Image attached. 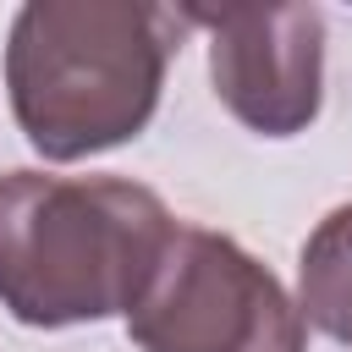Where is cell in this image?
Returning a JSON list of instances; mask_svg holds the SVG:
<instances>
[{"instance_id":"obj_2","label":"cell","mask_w":352,"mask_h":352,"mask_svg":"<svg viewBox=\"0 0 352 352\" xmlns=\"http://www.w3.org/2000/svg\"><path fill=\"white\" fill-rule=\"evenodd\" d=\"M182 16L132 0H33L6 33V94L22 138L55 160L132 143L165 88Z\"/></svg>"},{"instance_id":"obj_5","label":"cell","mask_w":352,"mask_h":352,"mask_svg":"<svg viewBox=\"0 0 352 352\" xmlns=\"http://www.w3.org/2000/svg\"><path fill=\"white\" fill-rule=\"evenodd\" d=\"M297 314L319 336L352 346V204H336L302 242Z\"/></svg>"},{"instance_id":"obj_4","label":"cell","mask_w":352,"mask_h":352,"mask_svg":"<svg viewBox=\"0 0 352 352\" xmlns=\"http://www.w3.org/2000/svg\"><path fill=\"white\" fill-rule=\"evenodd\" d=\"M182 22L209 33V82L258 138H297L324 104L319 6H187Z\"/></svg>"},{"instance_id":"obj_1","label":"cell","mask_w":352,"mask_h":352,"mask_svg":"<svg viewBox=\"0 0 352 352\" xmlns=\"http://www.w3.org/2000/svg\"><path fill=\"white\" fill-rule=\"evenodd\" d=\"M176 226L126 176L0 170V308L33 330L132 314Z\"/></svg>"},{"instance_id":"obj_3","label":"cell","mask_w":352,"mask_h":352,"mask_svg":"<svg viewBox=\"0 0 352 352\" xmlns=\"http://www.w3.org/2000/svg\"><path fill=\"white\" fill-rule=\"evenodd\" d=\"M302 330L297 302L248 248L187 220L126 314L143 352H302Z\"/></svg>"}]
</instances>
